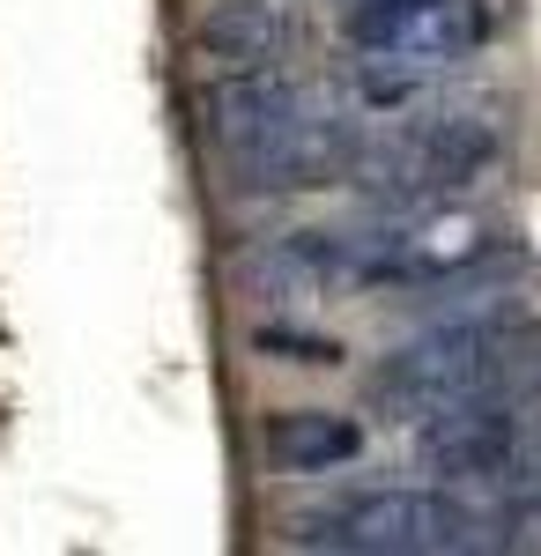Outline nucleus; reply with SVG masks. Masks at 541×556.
I'll use <instances>...</instances> for the list:
<instances>
[{"label": "nucleus", "instance_id": "nucleus-5", "mask_svg": "<svg viewBox=\"0 0 541 556\" xmlns=\"http://www.w3.org/2000/svg\"><path fill=\"white\" fill-rule=\"evenodd\" d=\"M260 445L282 475H334L349 460H364V424H349L334 408H275Z\"/></svg>", "mask_w": 541, "mask_h": 556}, {"label": "nucleus", "instance_id": "nucleus-4", "mask_svg": "<svg viewBox=\"0 0 541 556\" xmlns=\"http://www.w3.org/2000/svg\"><path fill=\"white\" fill-rule=\"evenodd\" d=\"M238 275L282 298H312V290H349L356 282V230H282L267 245L238 260Z\"/></svg>", "mask_w": 541, "mask_h": 556}, {"label": "nucleus", "instance_id": "nucleus-6", "mask_svg": "<svg viewBox=\"0 0 541 556\" xmlns=\"http://www.w3.org/2000/svg\"><path fill=\"white\" fill-rule=\"evenodd\" d=\"M201 52L209 60H230V67H267L282 45H290V15L282 0H215L201 15Z\"/></svg>", "mask_w": 541, "mask_h": 556}, {"label": "nucleus", "instance_id": "nucleus-7", "mask_svg": "<svg viewBox=\"0 0 541 556\" xmlns=\"http://www.w3.org/2000/svg\"><path fill=\"white\" fill-rule=\"evenodd\" d=\"M252 349H260V356H282V364H341V342H327V334H297V327H260Z\"/></svg>", "mask_w": 541, "mask_h": 556}, {"label": "nucleus", "instance_id": "nucleus-3", "mask_svg": "<svg viewBox=\"0 0 541 556\" xmlns=\"http://www.w3.org/2000/svg\"><path fill=\"white\" fill-rule=\"evenodd\" d=\"M304 112H312V104H304V83L282 75V67H223V75L201 89V127H209V141L223 156L297 127Z\"/></svg>", "mask_w": 541, "mask_h": 556}, {"label": "nucleus", "instance_id": "nucleus-2", "mask_svg": "<svg viewBox=\"0 0 541 556\" xmlns=\"http://www.w3.org/2000/svg\"><path fill=\"white\" fill-rule=\"evenodd\" d=\"M364 164V141L341 127V119H319L304 112L297 127L267 134L252 149H230L223 156V186L246 193V201H267V193H312V186H334Z\"/></svg>", "mask_w": 541, "mask_h": 556}, {"label": "nucleus", "instance_id": "nucleus-1", "mask_svg": "<svg viewBox=\"0 0 541 556\" xmlns=\"http://www.w3.org/2000/svg\"><path fill=\"white\" fill-rule=\"evenodd\" d=\"M504 0H356L341 15V38L386 67H445L460 52L490 45Z\"/></svg>", "mask_w": 541, "mask_h": 556}]
</instances>
